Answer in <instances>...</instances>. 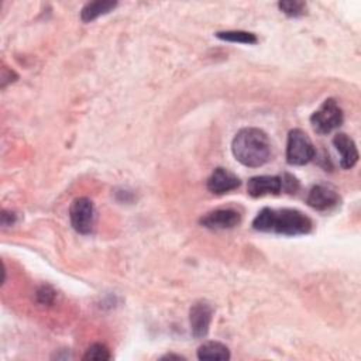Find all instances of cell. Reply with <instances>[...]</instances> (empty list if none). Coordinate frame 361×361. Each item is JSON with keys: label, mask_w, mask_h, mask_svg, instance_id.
Here are the masks:
<instances>
[{"label": "cell", "mask_w": 361, "mask_h": 361, "mask_svg": "<svg viewBox=\"0 0 361 361\" xmlns=\"http://www.w3.org/2000/svg\"><path fill=\"white\" fill-rule=\"evenodd\" d=\"M252 227L262 233H276L293 237L310 233L312 220L296 209L264 207L252 220Z\"/></svg>", "instance_id": "obj_1"}, {"label": "cell", "mask_w": 361, "mask_h": 361, "mask_svg": "<svg viewBox=\"0 0 361 361\" xmlns=\"http://www.w3.org/2000/svg\"><path fill=\"white\" fill-rule=\"evenodd\" d=\"M235 159L244 166L258 168L271 159V141L268 135L255 127L241 128L231 142Z\"/></svg>", "instance_id": "obj_2"}, {"label": "cell", "mask_w": 361, "mask_h": 361, "mask_svg": "<svg viewBox=\"0 0 361 361\" xmlns=\"http://www.w3.org/2000/svg\"><path fill=\"white\" fill-rule=\"evenodd\" d=\"M316 155L314 145L309 135L300 130L293 128L288 134L286 141V161L289 165L309 164Z\"/></svg>", "instance_id": "obj_3"}, {"label": "cell", "mask_w": 361, "mask_h": 361, "mask_svg": "<svg viewBox=\"0 0 361 361\" xmlns=\"http://www.w3.org/2000/svg\"><path fill=\"white\" fill-rule=\"evenodd\" d=\"M343 123V110L334 99H326L322 106L310 116V124L313 130L320 134H329L338 128Z\"/></svg>", "instance_id": "obj_4"}, {"label": "cell", "mask_w": 361, "mask_h": 361, "mask_svg": "<svg viewBox=\"0 0 361 361\" xmlns=\"http://www.w3.org/2000/svg\"><path fill=\"white\" fill-rule=\"evenodd\" d=\"M72 227L80 234H89L94 224V206L89 197H76L69 207Z\"/></svg>", "instance_id": "obj_5"}, {"label": "cell", "mask_w": 361, "mask_h": 361, "mask_svg": "<svg viewBox=\"0 0 361 361\" xmlns=\"http://www.w3.org/2000/svg\"><path fill=\"white\" fill-rule=\"evenodd\" d=\"M212 316H213V307L204 302H196L192 305L189 310V323H190V331L193 337L196 338H203L209 333V327L212 323Z\"/></svg>", "instance_id": "obj_6"}, {"label": "cell", "mask_w": 361, "mask_h": 361, "mask_svg": "<svg viewBox=\"0 0 361 361\" xmlns=\"http://www.w3.org/2000/svg\"><path fill=\"white\" fill-rule=\"evenodd\" d=\"M283 190L282 175H259L252 176L247 183V192L252 197H261L267 195H278Z\"/></svg>", "instance_id": "obj_7"}, {"label": "cell", "mask_w": 361, "mask_h": 361, "mask_svg": "<svg viewBox=\"0 0 361 361\" xmlns=\"http://www.w3.org/2000/svg\"><path fill=\"white\" fill-rule=\"evenodd\" d=\"M240 223L238 212L233 209H216L200 219V224L210 230L233 228Z\"/></svg>", "instance_id": "obj_8"}, {"label": "cell", "mask_w": 361, "mask_h": 361, "mask_svg": "<svg viewBox=\"0 0 361 361\" xmlns=\"http://www.w3.org/2000/svg\"><path fill=\"white\" fill-rule=\"evenodd\" d=\"M240 179L226 168H216L207 179V189L214 195L231 192L240 186Z\"/></svg>", "instance_id": "obj_9"}, {"label": "cell", "mask_w": 361, "mask_h": 361, "mask_svg": "<svg viewBox=\"0 0 361 361\" xmlns=\"http://www.w3.org/2000/svg\"><path fill=\"white\" fill-rule=\"evenodd\" d=\"M337 192L327 185H316L307 195V204L316 210H329L338 204Z\"/></svg>", "instance_id": "obj_10"}, {"label": "cell", "mask_w": 361, "mask_h": 361, "mask_svg": "<svg viewBox=\"0 0 361 361\" xmlns=\"http://www.w3.org/2000/svg\"><path fill=\"white\" fill-rule=\"evenodd\" d=\"M333 144L340 154V166L343 169H351L358 161V149L353 138L344 133H338L334 135Z\"/></svg>", "instance_id": "obj_11"}, {"label": "cell", "mask_w": 361, "mask_h": 361, "mask_svg": "<svg viewBox=\"0 0 361 361\" xmlns=\"http://www.w3.org/2000/svg\"><path fill=\"white\" fill-rule=\"evenodd\" d=\"M116 6H117V3L110 1V0H99V1L86 3L80 11V18L83 23H90V21L96 20L97 17L110 13Z\"/></svg>", "instance_id": "obj_12"}, {"label": "cell", "mask_w": 361, "mask_h": 361, "mask_svg": "<svg viewBox=\"0 0 361 361\" xmlns=\"http://www.w3.org/2000/svg\"><path fill=\"white\" fill-rule=\"evenodd\" d=\"M199 360H230L228 348L219 341H207L197 348Z\"/></svg>", "instance_id": "obj_13"}, {"label": "cell", "mask_w": 361, "mask_h": 361, "mask_svg": "<svg viewBox=\"0 0 361 361\" xmlns=\"http://www.w3.org/2000/svg\"><path fill=\"white\" fill-rule=\"evenodd\" d=\"M216 37L223 39V41H228V42H240V44H255L258 39L255 37V34L248 32V31H219L216 32Z\"/></svg>", "instance_id": "obj_14"}, {"label": "cell", "mask_w": 361, "mask_h": 361, "mask_svg": "<svg viewBox=\"0 0 361 361\" xmlns=\"http://www.w3.org/2000/svg\"><path fill=\"white\" fill-rule=\"evenodd\" d=\"M279 10L289 16V17H300L306 14L307 6L305 1H298V0H286V1H279L278 3Z\"/></svg>", "instance_id": "obj_15"}, {"label": "cell", "mask_w": 361, "mask_h": 361, "mask_svg": "<svg viewBox=\"0 0 361 361\" xmlns=\"http://www.w3.org/2000/svg\"><path fill=\"white\" fill-rule=\"evenodd\" d=\"M110 358H111L110 350L102 343L92 344L86 350V354L83 355V360H86V361H104V360H110Z\"/></svg>", "instance_id": "obj_16"}, {"label": "cell", "mask_w": 361, "mask_h": 361, "mask_svg": "<svg viewBox=\"0 0 361 361\" xmlns=\"http://www.w3.org/2000/svg\"><path fill=\"white\" fill-rule=\"evenodd\" d=\"M35 296H37V302H38L39 305H47V306H49V305L54 303L55 296H56V292H55L51 286L42 285L41 288H38Z\"/></svg>", "instance_id": "obj_17"}, {"label": "cell", "mask_w": 361, "mask_h": 361, "mask_svg": "<svg viewBox=\"0 0 361 361\" xmlns=\"http://www.w3.org/2000/svg\"><path fill=\"white\" fill-rule=\"evenodd\" d=\"M282 182H283V190L288 193H295L299 188V182L293 175L283 173L282 175Z\"/></svg>", "instance_id": "obj_18"}, {"label": "cell", "mask_w": 361, "mask_h": 361, "mask_svg": "<svg viewBox=\"0 0 361 361\" xmlns=\"http://www.w3.org/2000/svg\"><path fill=\"white\" fill-rule=\"evenodd\" d=\"M0 219H1V224L3 226H11L16 223L17 220V214L14 212H8V210H3L1 214H0Z\"/></svg>", "instance_id": "obj_19"}, {"label": "cell", "mask_w": 361, "mask_h": 361, "mask_svg": "<svg viewBox=\"0 0 361 361\" xmlns=\"http://www.w3.org/2000/svg\"><path fill=\"white\" fill-rule=\"evenodd\" d=\"M172 358H175V360H185V357L176 355V354H166V355L161 357V360H172Z\"/></svg>", "instance_id": "obj_20"}]
</instances>
